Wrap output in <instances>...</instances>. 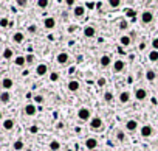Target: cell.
<instances>
[{"label": "cell", "mask_w": 158, "mask_h": 151, "mask_svg": "<svg viewBox=\"0 0 158 151\" xmlns=\"http://www.w3.org/2000/svg\"><path fill=\"white\" fill-rule=\"evenodd\" d=\"M43 25H45L46 30H53L56 26V20L53 19V17H46V19L43 20Z\"/></svg>", "instance_id": "30bf717a"}, {"label": "cell", "mask_w": 158, "mask_h": 151, "mask_svg": "<svg viewBox=\"0 0 158 151\" xmlns=\"http://www.w3.org/2000/svg\"><path fill=\"white\" fill-rule=\"evenodd\" d=\"M141 20H143L144 23H151V22L154 20V14H152L151 11H143V14H141Z\"/></svg>", "instance_id": "5b68a950"}, {"label": "cell", "mask_w": 158, "mask_h": 151, "mask_svg": "<svg viewBox=\"0 0 158 151\" xmlns=\"http://www.w3.org/2000/svg\"><path fill=\"white\" fill-rule=\"evenodd\" d=\"M9 100H11V95H9V92H6V91H3L2 94H0V101H2L3 104H6V103H9Z\"/></svg>", "instance_id": "ffe728a7"}, {"label": "cell", "mask_w": 158, "mask_h": 151, "mask_svg": "<svg viewBox=\"0 0 158 151\" xmlns=\"http://www.w3.org/2000/svg\"><path fill=\"white\" fill-rule=\"evenodd\" d=\"M14 64H16L17 67H23V66L26 64V58H25V56H17V58H14Z\"/></svg>", "instance_id": "44dd1931"}, {"label": "cell", "mask_w": 158, "mask_h": 151, "mask_svg": "<svg viewBox=\"0 0 158 151\" xmlns=\"http://www.w3.org/2000/svg\"><path fill=\"white\" fill-rule=\"evenodd\" d=\"M78 119L85 122V120H90V109L88 108H81L78 111Z\"/></svg>", "instance_id": "6da1fadb"}, {"label": "cell", "mask_w": 158, "mask_h": 151, "mask_svg": "<svg viewBox=\"0 0 158 151\" xmlns=\"http://www.w3.org/2000/svg\"><path fill=\"white\" fill-rule=\"evenodd\" d=\"M28 31H30V33H34V31H36V26H34V25L28 26Z\"/></svg>", "instance_id": "b9f144b4"}, {"label": "cell", "mask_w": 158, "mask_h": 151, "mask_svg": "<svg viewBox=\"0 0 158 151\" xmlns=\"http://www.w3.org/2000/svg\"><path fill=\"white\" fill-rule=\"evenodd\" d=\"M13 55H14V53H13L11 48H5V50H3V58H5V59H11Z\"/></svg>", "instance_id": "484cf974"}, {"label": "cell", "mask_w": 158, "mask_h": 151, "mask_svg": "<svg viewBox=\"0 0 158 151\" xmlns=\"http://www.w3.org/2000/svg\"><path fill=\"white\" fill-rule=\"evenodd\" d=\"M104 100L109 103V101H112V100H113V94H112V92H106L104 94Z\"/></svg>", "instance_id": "f546056e"}, {"label": "cell", "mask_w": 158, "mask_h": 151, "mask_svg": "<svg viewBox=\"0 0 158 151\" xmlns=\"http://www.w3.org/2000/svg\"><path fill=\"white\" fill-rule=\"evenodd\" d=\"M136 128H138V122L136 120H127V123H126V129L127 131H136Z\"/></svg>", "instance_id": "9a60e30c"}, {"label": "cell", "mask_w": 158, "mask_h": 151, "mask_svg": "<svg viewBox=\"0 0 158 151\" xmlns=\"http://www.w3.org/2000/svg\"><path fill=\"white\" fill-rule=\"evenodd\" d=\"M50 149L51 151H59L61 149V143H59L58 140H51L50 142Z\"/></svg>", "instance_id": "603a6c76"}, {"label": "cell", "mask_w": 158, "mask_h": 151, "mask_svg": "<svg viewBox=\"0 0 158 151\" xmlns=\"http://www.w3.org/2000/svg\"><path fill=\"white\" fill-rule=\"evenodd\" d=\"M67 5H68V6H73L74 2H73V0H67Z\"/></svg>", "instance_id": "7bdbcfd3"}, {"label": "cell", "mask_w": 158, "mask_h": 151, "mask_svg": "<svg viewBox=\"0 0 158 151\" xmlns=\"http://www.w3.org/2000/svg\"><path fill=\"white\" fill-rule=\"evenodd\" d=\"M95 33H96V30L93 28V26H85V28H84V36L85 38H93Z\"/></svg>", "instance_id": "e0dca14e"}, {"label": "cell", "mask_w": 158, "mask_h": 151, "mask_svg": "<svg viewBox=\"0 0 158 151\" xmlns=\"http://www.w3.org/2000/svg\"><path fill=\"white\" fill-rule=\"evenodd\" d=\"M152 47H154L155 51H158V38H155V39L152 41Z\"/></svg>", "instance_id": "8d00e7d4"}, {"label": "cell", "mask_w": 158, "mask_h": 151, "mask_svg": "<svg viewBox=\"0 0 158 151\" xmlns=\"http://www.w3.org/2000/svg\"><path fill=\"white\" fill-rule=\"evenodd\" d=\"M109 5H110L112 8H118V6L121 5V2H118V0H110V2H109Z\"/></svg>", "instance_id": "1f68e13d"}, {"label": "cell", "mask_w": 158, "mask_h": 151, "mask_svg": "<svg viewBox=\"0 0 158 151\" xmlns=\"http://www.w3.org/2000/svg\"><path fill=\"white\" fill-rule=\"evenodd\" d=\"M37 6L39 8H46L48 6V2H46V0H39V2H37Z\"/></svg>", "instance_id": "4dcf8cb0"}, {"label": "cell", "mask_w": 158, "mask_h": 151, "mask_svg": "<svg viewBox=\"0 0 158 151\" xmlns=\"http://www.w3.org/2000/svg\"><path fill=\"white\" fill-rule=\"evenodd\" d=\"M68 91H70V92L79 91V81H76V79H71V81L68 83Z\"/></svg>", "instance_id": "2e32d148"}, {"label": "cell", "mask_w": 158, "mask_h": 151, "mask_svg": "<svg viewBox=\"0 0 158 151\" xmlns=\"http://www.w3.org/2000/svg\"><path fill=\"white\" fill-rule=\"evenodd\" d=\"M93 6H95V3H91V2H88V3H87V8H90V10H91Z\"/></svg>", "instance_id": "ee69618b"}, {"label": "cell", "mask_w": 158, "mask_h": 151, "mask_svg": "<svg viewBox=\"0 0 158 151\" xmlns=\"http://www.w3.org/2000/svg\"><path fill=\"white\" fill-rule=\"evenodd\" d=\"M8 25H9L8 19H6V17H2V19H0V26H2V28H6Z\"/></svg>", "instance_id": "f1b7e54d"}, {"label": "cell", "mask_w": 158, "mask_h": 151, "mask_svg": "<svg viewBox=\"0 0 158 151\" xmlns=\"http://www.w3.org/2000/svg\"><path fill=\"white\" fill-rule=\"evenodd\" d=\"M46 72H48V66H46V64H39V66L36 67V73L39 75V76L46 75Z\"/></svg>", "instance_id": "52a82bcc"}, {"label": "cell", "mask_w": 158, "mask_h": 151, "mask_svg": "<svg viewBox=\"0 0 158 151\" xmlns=\"http://www.w3.org/2000/svg\"><path fill=\"white\" fill-rule=\"evenodd\" d=\"M13 128H14V120H13V119H6V120H3V129L11 131Z\"/></svg>", "instance_id": "d6986e66"}, {"label": "cell", "mask_w": 158, "mask_h": 151, "mask_svg": "<svg viewBox=\"0 0 158 151\" xmlns=\"http://www.w3.org/2000/svg\"><path fill=\"white\" fill-rule=\"evenodd\" d=\"M13 86H14V81H13L11 78H3L2 79V87L5 89V91H9Z\"/></svg>", "instance_id": "8fae6325"}, {"label": "cell", "mask_w": 158, "mask_h": 151, "mask_svg": "<svg viewBox=\"0 0 158 151\" xmlns=\"http://www.w3.org/2000/svg\"><path fill=\"white\" fill-rule=\"evenodd\" d=\"M37 131H39V128H37V126H31L30 128V132H33V134H36Z\"/></svg>", "instance_id": "60d3db41"}, {"label": "cell", "mask_w": 158, "mask_h": 151, "mask_svg": "<svg viewBox=\"0 0 158 151\" xmlns=\"http://www.w3.org/2000/svg\"><path fill=\"white\" fill-rule=\"evenodd\" d=\"M110 63H112V59H110V56H109V55L101 56V59H99V64H101L102 67H109V66H110Z\"/></svg>", "instance_id": "ac0fdd59"}, {"label": "cell", "mask_w": 158, "mask_h": 151, "mask_svg": "<svg viewBox=\"0 0 158 151\" xmlns=\"http://www.w3.org/2000/svg\"><path fill=\"white\" fill-rule=\"evenodd\" d=\"M25 114L28 115V117H33V115H36L37 112V108H36V104H26L25 108H23Z\"/></svg>", "instance_id": "7a4b0ae2"}, {"label": "cell", "mask_w": 158, "mask_h": 151, "mask_svg": "<svg viewBox=\"0 0 158 151\" xmlns=\"http://www.w3.org/2000/svg\"><path fill=\"white\" fill-rule=\"evenodd\" d=\"M119 44L123 47H127V45H130V38L129 36H121V39H119Z\"/></svg>", "instance_id": "d4e9b609"}, {"label": "cell", "mask_w": 158, "mask_h": 151, "mask_svg": "<svg viewBox=\"0 0 158 151\" xmlns=\"http://www.w3.org/2000/svg\"><path fill=\"white\" fill-rule=\"evenodd\" d=\"M3 119V115H2V111H0V120H2Z\"/></svg>", "instance_id": "f6af8a7d"}, {"label": "cell", "mask_w": 158, "mask_h": 151, "mask_svg": "<svg viewBox=\"0 0 158 151\" xmlns=\"http://www.w3.org/2000/svg\"><path fill=\"white\" fill-rule=\"evenodd\" d=\"M116 137H118V140H121V142H124V139H126L124 132H118V134H116Z\"/></svg>", "instance_id": "f35d334b"}, {"label": "cell", "mask_w": 158, "mask_h": 151, "mask_svg": "<svg viewBox=\"0 0 158 151\" xmlns=\"http://www.w3.org/2000/svg\"><path fill=\"white\" fill-rule=\"evenodd\" d=\"M26 58V64H33V61H34V55H28L25 56Z\"/></svg>", "instance_id": "d590c367"}, {"label": "cell", "mask_w": 158, "mask_h": 151, "mask_svg": "<svg viewBox=\"0 0 158 151\" xmlns=\"http://www.w3.org/2000/svg\"><path fill=\"white\" fill-rule=\"evenodd\" d=\"M67 151H73V149H67Z\"/></svg>", "instance_id": "bcb514c9"}, {"label": "cell", "mask_w": 158, "mask_h": 151, "mask_svg": "<svg viewBox=\"0 0 158 151\" xmlns=\"http://www.w3.org/2000/svg\"><path fill=\"white\" fill-rule=\"evenodd\" d=\"M23 146H25V145H23V142H22V140H16V142H14V145H13V148H14L16 151H22Z\"/></svg>", "instance_id": "cb8c5ba5"}, {"label": "cell", "mask_w": 158, "mask_h": 151, "mask_svg": "<svg viewBox=\"0 0 158 151\" xmlns=\"http://www.w3.org/2000/svg\"><path fill=\"white\" fill-rule=\"evenodd\" d=\"M149 59H151L152 61V63H155V61H158V51H151V53H149Z\"/></svg>", "instance_id": "83f0119b"}, {"label": "cell", "mask_w": 158, "mask_h": 151, "mask_svg": "<svg viewBox=\"0 0 158 151\" xmlns=\"http://www.w3.org/2000/svg\"><path fill=\"white\" fill-rule=\"evenodd\" d=\"M155 72H154V70H147V72H146V78L149 79V81H154V79H155Z\"/></svg>", "instance_id": "4316f807"}, {"label": "cell", "mask_w": 158, "mask_h": 151, "mask_svg": "<svg viewBox=\"0 0 158 151\" xmlns=\"http://www.w3.org/2000/svg\"><path fill=\"white\" fill-rule=\"evenodd\" d=\"M23 39H25V34H23L22 31H17V33L13 34V42H14V44H22Z\"/></svg>", "instance_id": "ba28073f"}, {"label": "cell", "mask_w": 158, "mask_h": 151, "mask_svg": "<svg viewBox=\"0 0 158 151\" xmlns=\"http://www.w3.org/2000/svg\"><path fill=\"white\" fill-rule=\"evenodd\" d=\"M106 83H107V81H106V78H99V79H98V86H99V87H104Z\"/></svg>", "instance_id": "e575fe53"}, {"label": "cell", "mask_w": 158, "mask_h": 151, "mask_svg": "<svg viewBox=\"0 0 158 151\" xmlns=\"http://www.w3.org/2000/svg\"><path fill=\"white\" fill-rule=\"evenodd\" d=\"M146 97H147V91H146V89H136V91H135V98L136 100L143 101V100H146Z\"/></svg>", "instance_id": "277c9868"}, {"label": "cell", "mask_w": 158, "mask_h": 151, "mask_svg": "<svg viewBox=\"0 0 158 151\" xmlns=\"http://www.w3.org/2000/svg\"><path fill=\"white\" fill-rule=\"evenodd\" d=\"M152 132H154V129H152V126H149V125H144L141 128V136L143 137H151Z\"/></svg>", "instance_id": "4fadbf2b"}, {"label": "cell", "mask_w": 158, "mask_h": 151, "mask_svg": "<svg viewBox=\"0 0 158 151\" xmlns=\"http://www.w3.org/2000/svg\"><path fill=\"white\" fill-rule=\"evenodd\" d=\"M34 101H36V103H39V104L43 103V97H42V95H34Z\"/></svg>", "instance_id": "836d02e7"}, {"label": "cell", "mask_w": 158, "mask_h": 151, "mask_svg": "<svg viewBox=\"0 0 158 151\" xmlns=\"http://www.w3.org/2000/svg\"><path fill=\"white\" fill-rule=\"evenodd\" d=\"M73 13L76 17H82L84 14H85V6H82V5H78V6H74L73 8Z\"/></svg>", "instance_id": "9c48e42d"}, {"label": "cell", "mask_w": 158, "mask_h": 151, "mask_svg": "<svg viewBox=\"0 0 158 151\" xmlns=\"http://www.w3.org/2000/svg\"><path fill=\"white\" fill-rule=\"evenodd\" d=\"M90 126H91L93 129H99V128L102 126V120H101V117H93V119L90 120Z\"/></svg>", "instance_id": "8992f818"}, {"label": "cell", "mask_w": 158, "mask_h": 151, "mask_svg": "<svg viewBox=\"0 0 158 151\" xmlns=\"http://www.w3.org/2000/svg\"><path fill=\"white\" fill-rule=\"evenodd\" d=\"M85 146H87V149H95V148L98 146V140L93 139V137L87 139V140H85Z\"/></svg>", "instance_id": "7c38bea8"}, {"label": "cell", "mask_w": 158, "mask_h": 151, "mask_svg": "<svg viewBox=\"0 0 158 151\" xmlns=\"http://www.w3.org/2000/svg\"><path fill=\"white\" fill-rule=\"evenodd\" d=\"M56 61H58L59 64H67V61H68V55L65 51H62V53H59L58 56H56Z\"/></svg>", "instance_id": "5bb4252c"}, {"label": "cell", "mask_w": 158, "mask_h": 151, "mask_svg": "<svg viewBox=\"0 0 158 151\" xmlns=\"http://www.w3.org/2000/svg\"><path fill=\"white\" fill-rule=\"evenodd\" d=\"M50 79H51L53 83H56V81H58V79H59V75L56 73V72H53V73H50Z\"/></svg>", "instance_id": "d6a6232c"}, {"label": "cell", "mask_w": 158, "mask_h": 151, "mask_svg": "<svg viewBox=\"0 0 158 151\" xmlns=\"http://www.w3.org/2000/svg\"><path fill=\"white\" fill-rule=\"evenodd\" d=\"M119 28H121V30H126V28H127V20H121V22H119Z\"/></svg>", "instance_id": "74e56055"}, {"label": "cell", "mask_w": 158, "mask_h": 151, "mask_svg": "<svg viewBox=\"0 0 158 151\" xmlns=\"http://www.w3.org/2000/svg\"><path fill=\"white\" fill-rule=\"evenodd\" d=\"M17 5H19V6H26V5H28V2H25V0H19Z\"/></svg>", "instance_id": "ab89813d"}, {"label": "cell", "mask_w": 158, "mask_h": 151, "mask_svg": "<svg viewBox=\"0 0 158 151\" xmlns=\"http://www.w3.org/2000/svg\"><path fill=\"white\" fill-rule=\"evenodd\" d=\"M124 67H126V64H124V61L123 59H116L115 63H113V72H123L124 70Z\"/></svg>", "instance_id": "3957f363"}, {"label": "cell", "mask_w": 158, "mask_h": 151, "mask_svg": "<svg viewBox=\"0 0 158 151\" xmlns=\"http://www.w3.org/2000/svg\"><path fill=\"white\" fill-rule=\"evenodd\" d=\"M130 100V94L129 92H121L119 94V101L121 103H127Z\"/></svg>", "instance_id": "7402d4cb"}]
</instances>
